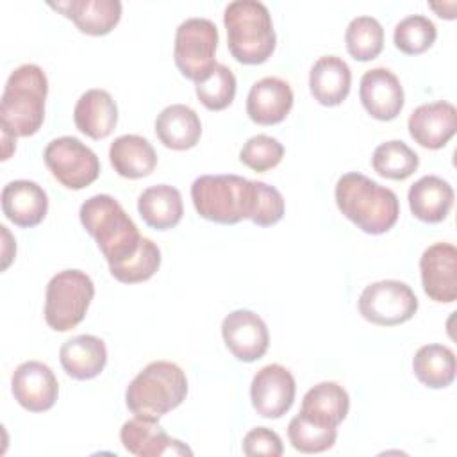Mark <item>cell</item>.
<instances>
[{"label":"cell","instance_id":"d6a6232c","mask_svg":"<svg viewBox=\"0 0 457 457\" xmlns=\"http://www.w3.org/2000/svg\"><path fill=\"white\" fill-rule=\"evenodd\" d=\"M437 37V29L434 21L423 14H411L400 20L393 30L395 46L407 54L418 55L428 50Z\"/></svg>","mask_w":457,"mask_h":457},{"label":"cell","instance_id":"6da1fadb","mask_svg":"<svg viewBox=\"0 0 457 457\" xmlns=\"http://www.w3.org/2000/svg\"><path fill=\"white\" fill-rule=\"evenodd\" d=\"M334 198L345 218L373 236L393 228L400 214V202L395 191L357 171L339 177Z\"/></svg>","mask_w":457,"mask_h":457},{"label":"cell","instance_id":"9c48e42d","mask_svg":"<svg viewBox=\"0 0 457 457\" xmlns=\"http://www.w3.org/2000/svg\"><path fill=\"white\" fill-rule=\"evenodd\" d=\"M43 159L52 177L68 189H84L100 175L96 154L73 136L52 139L43 152Z\"/></svg>","mask_w":457,"mask_h":457},{"label":"cell","instance_id":"484cf974","mask_svg":"<svg viewBox=\"0 0 457 457\" xmlns=\"http://www.w3.org/2000/svg\"><path fill=\"white\" fill-rule=\"evenodd\" d=\"M155 134L166 148L189 150L200 141L202 121L189 105L171 104L157 114Z\"/></svg>","mask_w":457,"mask_h":457},{"label":"cell","instance_id":"836d02e7","mask_svg":"<svg viewBox=\"0 0 457 457\" xmlns=\"http://www.w3.org/2000/svg\"><path fill=\"white\" fill-rule=\"evenodd\" d=\"M236 86L237 84L232 70L225 64H216L205 79L196 82L195 91L204 107L209 111H223L232 104Z\"/></svg>","mask_w":457,"mask_h":457},{"label":"cell","instance_id":"4dcf8cb0","mask_svg":"<svg viewBox=\"0 0 457 457\" xmlns=\"http://www.w3.org/2000/svg\"><path fill=\"white\" fill-rule=\"evenodd\" d=\"M346 50L355 61L375 59L384 46V29L373 16H355L345 32Z\"/></svg>","mask_w":457,"mask_h":457},{"label":"cell","instance_id":"3957f363","mask_svg":"<svg viewBox=\"0 0 457 457\" xmlns=\"http://www.w3.org/2000/svg\"><path fill=\"white\" fill-rule=\"evenodd\" d=\"M79 218L82 227L96 241L109 266L129 259L141 245L143 236L136 223L111 195L89 196L80 205Z\"/></svg>","mask_w":457,"mask_h":457},{"label":"cell","instance_id":"cb8c5ba5","mask_svg":"<svg viewBox=\"0 0 457 457\" xmlns=\"http://www.w3.org/2000/svg\"><path fill=\"white\" fill-rule=\"evenodd\" d=\"M59 361L66 375L71 378L89 380L104 371L107 362V348L100 337L80 334L62 343Z\"/></svg>","mask_w":457,"mask_h":457},{"label":"cell","instance_id":"277c9868","mask_svg":"<svg viewBox=\"0 0 457 457\" xmlns=\"http://www.w3.org/2000/svg\"><path fill=\"white\" fill-rule=\"evenodd\" d=\"M223 25L232 57L243 64H262L271 57L277 34L268 7L259 0H234L225 7Z\"/></svg>","mask_w":457,"mask_h":457},{"label":"cell","instance_id":"7402d4cb","mask_svg":"<svg viewBox=\"0 0 457 457\" xmlns=\"http://www.w3.org/2000/svg\"><path fill=\"white\" fill-rule=\"evenodd\" d=\"M352 71L346 61L337 55H321L309 71V89L321 105L343 104L350 93Z\"/></svg>","mask_w":457,"mask_h":457},{"label":"cell","instance_id":"74e56055","mask_svg":"<svg viewBox=\"0 0 457 457\" xmlns=\"http://www.w3.org/2000/svg\"><path fill=\"white\" fill-rule=\"evenodd\" d=\"M284 446L280 436L266 427H255L243 437V453L248 457L268 455L278 457L282 455Z\"/></svg>","mask_w":457,"mask_h":457},{"label":"cell","instance_id":"1f68e13d","mask_svg":"<svg viewBox=\"0 0 457 457\" xmlns=\"http://www.w3.org/2000/svg\"><path fill=\"white\" fill-rule=\"evenodd\" d=\"M159 266H161L159 246L152 239L143 237L136 253H132L129 259L114 266H109V271L116 280L123 284H137L154 277Z\"/></svg>","mask_w":457,"mask_h":457},{"label":"cell","instance_id":"5b68a950","mask_svg":"<svg viewBox=\"0 0 457 457\" xmlns=\"http://www.w3.org/2000/svg\"><path fill=\"white\" fill-rule=\"evenodd\" d=\"M186 395L187 378L182 368L170 361H154L130 380L125 403L134 416L159 420L177 409Z\"/></svg>","mask_w":457,"mask_h":457},{"label":"cell","instance_id":"f1b7e54d","mask_svg":"<svg viewBox=\"0 0 457 457\" xmlns=\"http://www.w3.org/2000/svg\"><path fill=\"white\" fill-rule=\"evenodd\" d=\"M412 371L416 378L430 389L448 387L455 378V353L452 348L439 343L423 345L414 353Z\"/></svg>","mask_w":457,"mask_h":457},{"label":"cell","instance_id":"d4e9b609","mask_svg":"<svg viewBox=\"0 0 457 457\" xmlns=\"http://www.w3.org/2000/svg\"><path fill=\"white\" fill-rule=\"evenodd\" d=\"M407 200L414 218L425 223H439L453 205V187L437 175H425L409 187Z\"/></svg>","mask_w":457,"mask_h":457},{"label":"cell","instance_id":"ac0fdd59","mask_svg":"<svg viewBox=\"0 0 457 457\" xmlns=\"http://www.w3.org/2000/svg\"><path fill=\"white\" fill-rule=\"evenodd\" d=\"M295 96L291 86L278 77H264L252 84L246 96V114L253 123L275 125L286 120Z\"/></svg>","mask_w":457,"mask_h":457},{"label":"cell","instance_id":"e575fe53","mask_svg":"<svg viewBox=\"0 0 457 457\" xmlns=\"http://www.w3.org/2000/svg\"><path fill=\"white\" fill-rule=\"evenodd\" d=\"M287 437L295 450L302 453H320L334 446L337 428L316 425L302 414H296L287 425Z\"/></svg>","mask_w":457,"mask_h":457},{"label":"cell","instance_id":"ffe728a7","mask_svg":"<svg viewBox=\"0 0 457 457\" xmlns=\"http://www.w3.org/2000/svg\"><path fill=\"white\" fill-rule=\"evenodd\" d=\"M50 7L62 12L80 32L89 36L109 34L121 18L120 0H64L50 2Z\"/></svg>","mask_w":457,"mask_h":457},{"label":"cell","instance_id":"30bf717a","mask_svg":"<svg viewBox=\"0 0 457 457\" xmlns=\"http://www.w3.org/2000/svg\"><path fill=\"white\" fill-rule=\"evenodd\" d=\"M361 316L380 327L409 321L418 311V298L411 286L400 280H378L366 286L359 296Z\"/></svg>","mask_w":457,"mask_h":457},{"label":"cell","instance_id":"f35d334b","mask_svg":"<svg viewBox=\"0 0 457 457\" xmlns=\"http://www.w3.org/2000/svg\"><path fill=\"white\" fill-rule=\"evenodd\" d=\"M2 141H4V157L2 159L5 161L16 148V137L12 134H9L7 130H2Z\"/></svg>","mask_w":457,"mask_h":457},{"label":"cell","instance_id":"83f0119b","mask_svg":"<svg viewBox=\"0 0 457 457\" xmlns=\"http://www.w3.org/2000/svg\"><path fill=\"white\" fill-rule=\"evenodd\" d=\"M137 212L155 230L173 228L184 214L182 195L170 184L150 186L137 198Z\"/></svg>","mask_w":457,"mask_h":457},{"label":"cell","instance_id":"8d00e7d4","mask_svg":"<svg viewBox=\"0 0 457 457\" xmlns=\"http://www.w3.org/2000/svg\"><path fill=\"white\" fill-rule=\"evenodd\" d=\"M284 216V196L280 191L266 182L255 180V204L250 221L259 227H270Z\"/></svg>","mask_w":457,"mask_h":457},{"label":"cell","instance_id":"8992f818","mask_svg":"<svg viewBox=\"0 0 457 457\" xmlns=\"http://www.w3.org/2000/svg\"><path fill=\"white\" fill-rule=\"evenodd\" d=\"M191 200L196 212L220 225L250 220L255 204V180L228 175H202L191 184Z\"/></svg>","mask_w":457,"mask_h":457},{"label":"cell","instance_id":"44dd1931","mask_svg":"<svg viewBox=\"0 0 457 457\" xmlns=\"http://www.w3.org/2000/svg\"><path fill=\"white\" fill-rule=\"evenodd\" d=\"M77 129L91 139L107 137L118 123V105L105 89H87L80 95L73 109Z\"/></svg>","mask_w":457,"mask_h":457},{"label":"cell","instance_id":"8fae6325","mask_svg":"<svg viewBox=\"0 0 457 457\" xmlns=\"http://www.w3.org/2000/svg\"><path fill=\"white\" fill-rule=\"evenodd\" d=\"M295 395V377L282 364L262 366L250 384L252 407L259 416L268 420L282 418L291 409Z\"/></svg>","mask_w":457,"mask_h":457},{"label":"cell","instance_id":"603a6c76","mask_svg":"<svg viewBox=\"0 0 457 457\" xmlns=\"http://www.w3.org/2000/svg\"><path fill=\"white\" fill-rule=\"evenodd\" d=\"M350 409V396L343 386L337 382H320L312 386L302 400L300 412L303 418L309 421L321 425V427H330L337 428L339 423L346 418Z\"/></svg>","mask_w":457,"mask_h":457},{"label":"cell","instance_id":"5bb4252c","mask_svg":"<svg viewBox=\"0 0 457 457\" xmlns=\"http://www.w3.org/2000/svg\"><path fill=\"white\" fill-rule=\"evenodd\" d=\"M11 389L14 400L30 412H45L52 409L59 395V384L54 371L39 361L21 362L12 373Z\"/></svg>","mask_w":457,"mask_h":457},{"label":"cell","instance_id":"2e32d148","mask_svg":"<svg viewBox=\"0 0 457 457\" xmlns=\"http://www.w3.org/2000/svg\"><path fill=\"white\" fill-rule=\"evenodd\" d=\"M359 98L362 107L380 121L395 120L405 102L398 77L384 66L371 68L361 77Z\"/></svg>","mask_w":457,"mask_h":457},{"label":"cell","instance_id":"f546056e","mask_svg":"<svg viewBox=\"0 0 457 457\" xmlns=\"http://www.w3.org/2000/svg\"><path fill=\"white\" fill-rule=\"evenodd\" d=\"M371 166L384 179L405 180L418 170L420 157L403 141L391 139V141L380 143L373 150Z\"/></svg>","mask_w":457,"mask_h":457},{"label":"cell","instance_id":"e0dca14e","mask_svg":"<svg viewBox=\"0 0 457 457\" xmlns=\"http://www.w3.org/2000/svg\"><path fill=\"white\" fill-rule=\"evenodd\" d=\"M123 448L136 457H161V455H191L182 441L170 437L157 420L134 416L125 421L120 430Z\"/></svg>","mask_w":457,"mask_h":457},{"label":"cell","instance_id":"4316f807","mask_svg":"<svg viewBox=\"0 0 457 457\" xmlns=\"http://www.w3.org/2000/svg\"><path fill=\"white\" fill-rule=\"evenodd\" d=\"M109 161L120 177L143 179L155 170L157 154L146 137L123 134L111 143Z\"/></svg>","mask_w":457,"mask_h":457},{"label":"cell","instance_id":"9a60e30c","mask_svg":"<svg viewBox=\"0 0 457 457\" xmlns=\"http://www.w3.org/2000/svg\"><path fill=\"white\" fill-rule=\"evenodd\" d=\"M411 137L423 148H443L457 130L455 105L445 100L418 105L407 120Z\"/></svg>","mask_w":457,"mask_h":457},{"label":"cell","instance_id":"7c38bea8","mask_svg":"<svg viewBox=\"0 0 457 457\" xmlns=\"http://www.w3.org/2000/svg\"><path fill=\"white\" fill-rule=\"evenodd\" d=\"M225 346L241 362L261 359L270 345V332L264 320L248 309L228 312L221 321Z\"/></svg>","mask_w":457,"mask_h":457},{"label":"cell","instance_id":"7a4b0ae2","mask_svg":"<svg viewBox=\"0 0 457 457\" xmlns=\"http://www.w3.org/2000/svg\"><path fill=\"white\" fill-rule=\"evenodd\" d=\"M48 79L43 68L25 62L7 77L0 100V127L14 137L36 134L45 120Z\"/></svg>","mask_w":457,"mask_h":457},{"label":"cell","instance_id":"4fadbf2b","mask_svg":"<svg viewBox=\"0 0 457 457\" xmlns=\"http://www.w3.org/2000/svg\"><path fill=\"white\" fill-rule=\"evenodd\" d=\"M421 284L427 296L439 303L457 298V248L452 243H434L420 257Z\"/></svg>","mask_w":457,"mask_h":457},{"label":"cell","instance_id":"ba28073f","mask_svg":"<svg viewBox=\"0 0 457 457\" xmlns=\"http://www.w3.org/2000/svg\"><path fill=\"white\" fill-rule=\"evenodd\" d=\"M218 29L209 18H187L175 32L173 59L179 71L195 84L205 79L218 64L214 59Z\"/></svg>","mask_w":457,"mask_h":457},{"label":"cell","instance_id":"52a82bcc","mask_svg":"<svg viewBox=\"0 0 457 457\" xmlns=\"http://www.w3.org/2000/svg\"><path fill=\"white\" fill-rule=\"evenodd\" d=\"M95 296V284L82 270L55 273L45 293V321L57 332L75 328L86 316Z\"/></svg>","mask_w":457,"mask_h":457},{"label":"cell","instance_id":"d590c367","mask_svg":"<svg viewBox=\"0 0 457 457\" xmlns=\"http://www.w3.org/2000/svg\"><path fill=\"white\" fill-rule=\"evenodd\" d=\"M284 157V146L277 137L257 134L246 139L239 152V161L257 173L275 168Z\"/></svg>","mask_w":457,"mask_h":457},{"label":"cell","instance_id":"d6986e66","mask_svg":"<svg viewBox=\"0 0 457 457\" xmlns=\"http://www.w3.org/2000/svg\"><path fill=\"white\" fill-rule=\"evenodd\" d=\"M2 211L14 225L30 228L45 220L48 212V196L34 180H11L2 189Z\"/></svg>","mask_w":457,"mask_h":457}]
</instances>
